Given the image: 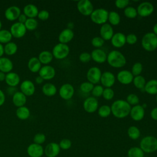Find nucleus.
Instances as JSON below:
<instances>
[{
    "instance_id": "1",
    "label": "nucleus",
    "mask_w": 157,
    "mask_h": 157,
    "mask_svg": "<svg viewBox=\"0 0 157 157\" xmlns=\"http://www.w3.org/2000/svg\"><path fill=\"white\" fill-rule=\"evenodd\" d=\"M111 113L117 118H124L129 115L131 107L124 100L115 101L110 107Z\"/></svg>"
},
{
    "instance_id": "2",
    "label": "nucleus",
    "mask_w": 157,
    "mask_h": 157,
    "mask_svg": "<svg viewBox=\"0 0 157 157\" xmlns=\"http://www.w3.org/2000/svg\"><path fill=\"white\" fill-rule=\"evenodd\" d=\"M107 61L108 64L115 68H121L126 64V59L124 55L118 50H112L107 56Z\"/></svg>"
},
{
    "instance_id": "3",
    "label": "nucleus",
    "mask_w": 157,
    "mask_h": 157,
    "mask_svg": "<svg viewBox=\"0 0 157 157\" xmlns=\"http://www.w3.org/2000/svg\"><path fill=\"white\" fill-rule=\"evenodd\" d=\"M140 148L144 153H147L157 151V138L152 136L143 137L140 142Z\"/></svg>"
},
{
    "instance_id": "4",
    "label": "nucleus",
    "mask_w": 157,
    "mask_h": 157,
    "mask_svg": "<svg viewBox=\"0 0 157 157\" xmlns=\"http://www.w3.org/2000/svg\"><path fill=\"white\" fill-rule=\"evenodd\" d=\"M141 44L143 48L147 52H153L157 48V36L153 32L147 33L142 38Z\"/></svg>"
},
{
    "instance_id": "5",
    "label": "nucleus",
    "mask_w": 157,
    "mask_h": 157,
    "mask_svg": "<svg viewBox=\"0 0 157 157\" xmlns=\"http://www.w3.org/2000/svg\"><path fill=\"white\" fill-rule=\"evenodd\" d=\"M109 12L104 8L94 9L90 15L91 21L97 25H103L108 20Z\"/></svg>"
},
{
    "instance_id": "6",
    "label": "nucleus",
    "mask_w": 157,
    "mask_h": 157,
    "mask_svg": "<svg viewBox=\"0 0 157 157\" xmlns=\"http://www.w3.org/2000/svg\"><path fill=\"white\" fill-rule=\"evenodd\" d=\"M70 52L69 46L67 44L58 43L52 49V55L57 59H63L66 58Z\"/></svg>"
},
{
    "instance_id": "7",
    "label": "nucleus",
    "mask_w": 157,
    "mask_h": 157,
    "mask_svg": "<svg viewBox=\"0 0 157 157\" xmlns=\"http://www.w3.org/2000/svg\"><path fill=\"white\" fill-rule=\"evenodd\" d=\"M77 8L78 12L84 16H90L94 9L92 3L88 0H80L77 2Z\"/></svg>"
},
{
    "instance_id": "8",
    "label": "nucleus",
    "mask_w": 157,
    "mask_h": 157,
    "mask_svg": "<svg viewBox=\"0 0 157 157\" xmlns=\"http://www.w3.org/2000/svg\"><path fill=\"white\" fill-rule=\"evenodd\" d=\"M9 31L12 37L18 39L23 37L25 35L27 30L24 24L17 21L11 25Z\"/></svg>"
},
{
    "instance_id": "9",
    "label": "nucleus",
    "mask_w": 157,
    "mask_h": 157,
    "mask_svg": "<svg viewBox=\"0 0 157 157\" xmlns=\"http://www.w3.org/2000/svg\"><path fill=\"white\" fill-rule=\"evenodd\" d=\"M83 107L85 111L87 113H94L99 108L98 101L96 98L93 96L88 97L85 99L83 102Z\"/></svg>"
},
{
    "instance_id": "10",
    "label": "nucleus",
    "mask_w": 157,
    "mask_h": 157,
    "mask_svg": "<svg viewBox=\"0 0 157 157\" xmlns=\"http://www.w3.org/2000/svg\"><path fill=\"white\" fill-rule=\"evenodd\" d=\"M102 72L101 69L96 66L90 67L86 73V78L90 83L96 84L100 82Z\"/></svg>"
},
{
    "instance_id": "11",
    "label": "nucleus",
    "mask_w": 157,
    "mask_h": 157,
    "mask_svg": "<svg viewBox=\"0 0 157 157\" xmlns=\"http://www.w3.org/2000/svg\"><path fill=\"white\" fill-rule=\"evenodd\" d=\"M154 11L153 5L148 1L141 2L137 8V14L140 17H146L150 16Z\"/></svg>"
},
{
    "instance_id": "12",
    "label": "nucleus",
    "mask_w": 157,
    "mask_h": 157,
    "mask_svg": "<svg viewBox=\"0 0 157 157\" xmlns=\"http://www.w3.org/2000/svg\"><path fill=\"white\" fill-rule=\"evenodd\" d=\"M59 94L63 99L69 100L74 94V88L70 83H64L59 88Z\"/></svg>"
},
{
    "instance_id": "13",
    "label": "nucleus",
    "mask_w": 157,
    "mask_h": 157,
    "mask_svg": "<svg viewBox=\"0 0 157 157\" xmlns=\"http://www.w3.org/2000/svg\"><path fill=\"white\" fill-rule=\"evenodd\" d=\"M56 71L55 68L50 65H44L41 67L39 71V75L44 80H49L53 78L55 76Z\"/></svg>"
},
{
    "instance_id": "14",
    "label": "nucleus",
    "mask_w": 157,
    "mask_h": 157,
    "mask_svg": "<svg viewBox=\"0 0 157 157\" xmlns=\"http://www.w3.org/2000/svg\"><path fill=\"white\" fill-rule=\"evenodd\" d=\"M21 13V9L20 7L17 6H12L6 9L4 16L7 20L13 21L17 20Z\"/></svg>"
},
{
    "instance_id": "15",
    "label": "nucleus",
    "mask_w": 157,
    "mask_h": 157,
    "mask_svg": "<svg viewBox=\"0 0 157 157\" xmlns=\"http://www.w3.org/2000/svg\"><path fill=\"white\" fill-rule=\"evenodd\" d=\"M20 91L26 96H31L33 95L36 90L34 83L29 80L23 81L20 84Z\"/></svg>"
},
{
    "instance_id": "16",
    "label": "nucleus",
    "mask_w": 157,
    "mask_h": 157,
    "mask_svg": "<svg viewBox=\"0 0 157 157\" xmlns=\"http://www.w3.org/2000/svg\"><path fill=\"white\" fill-rule=\"evenodd\" d=\"M100 82L105 88H111L115 83V76L110 71L104 72L102 73Z\"/></svg>"
},
{
    "instance_id": "17",
    "label": "nucleus",
    "mask_w": 157,
    "mask_h": 157,
    "mask_svg": "<svg viewBox=\"0 0 157 157\" xmlns=\"http://www.w3.org/2000/svg\"><path fill=\"white\" fill-rule=\"evenodd\" d=\"M129 115L133 120L136 121H140L145 116V109L140 104L134 105L131 109Z\"/></svg>"
},
{
    "instance_id": "18",
    "label": "nucleus",
    "mask_w": 157,
    "mask_h": 157,
    "mask_svg": "<svg viewBox=\"0 0 157 157\" xmlns=\"http://www.w3.org/2000/svg\"><path fill=\"white\" fill-rule=\"evenodd\" d=\"M118 81L123 85H129L132 82L134 76L131 72L128 70H122L117 75Z\"/></svg>"
},
{
    "instance_id": "19",
    "label": "nucleus",
    "mask_w": 157,
    "mask_h": 157,
    "mask_svg": "<svg viewBox=\"0 0 157 157\" xmlns=\"http://www.w3.org/2000/svg\"><path fill=\"white\" fill-rule=\"evenodd\" d=\"M27 153L30 157H41L44 153V149L41 145L33 143L28 147Z\"/></svg>"
},
{
    "instance_id": "20",
    "label": "nucleus",
    "mask_w": 157,
    "mask_h": 157,
    "mask_svg": "<svg viewBox=\"0 0 157 157\" xmlns=\"http://www.w3.org/2000/svg\"><path fill=\"white\" fill-rule=\"evenodd\" d=\"M60 149L58 144L50 142L46 145L44 149V153L47 157H56L59 155Z\"/></svg>"
},
{
    "instance_id": "21",
    "label": "nucleus",
    "mask_w": 157,
    "mask_h": 157,
    "mask_svg": "<svg viewBox=\"0 0 157 157\" xmlns=\"http://www.w3.org/2000/svg\"><path fill=\"white\" fill-rule=\"evenodd\" d=\"M99 33L101 37L104 40H110L114 34L112 25L107 23L101 25Z\"/></svg>"
},
{
    "instance_id": "22",
    "label": "nucleus",
    "mask_w": 157,
    "mask_h": 157,
    "mask_svg": "<svg viewBox=\"0 0 157 157\" xmlns=\"http://www.w3.org/2000/svg\"><path fill=\"white\" fill-rule=\"evenodd\" d=\"M112 45L115 48H121L123 47L126 42V36L120 32L113 34L110 39Z\"/></svg>"
},
{
    "instance_id": "23",
    "label": "nucleus",
    "mask_w": 157,
    "mask_h": 157,
    "mask_svg": "<svg viewBox=\"0 0 157 157\" xmlns=\"http://www.w3.org/2000/svg\"><path fill=\"white\" fill-rule=\"evenodd\" d=\"M5 82L9 87L15 88L19 85L20 82V77L17 73L10 72L6 74Z\"/></svg>"
},
{
    "instance_id": "24",
    "label": "nucleus",
    "mask_w": 157,
    "mask_h": 157,
    "mask_svg": "<svg viewBox=\"0 0 157 157\" xmlns=\"http://www.w3.org/2000/svg\"><path fill=\"white\" fill-rule=\"evenodd\" d=\"M90 54L91 59L96 63H103L107 61V55L102 49L96 48L93 50Z\"/></svg>"
},
{
    "instance_id": "25",
    "label": "nucleus",
    "mask_w": 157,
    "mask_h": 157,
    "mask_svg": "<svg viewBox=\"0 0 157 157\" xmlns=\"http://www.w3.org/2000/svg\"><path fill=\"white\" fill-rule=\"evenodd\" d=\"M74 36V33L72 29L65 28L61 31L58 36V40L59 43L67 44L72 40Z\"/></svg>"
},
{
    "instance_id": "26",
    "label": "nucleus",
    "mask_w": 157,
    "mask_h": 157,
    "mask_svg": "<svg viewBox=\"0 0 157 157\" xmlns=\"http://www.w3.org/2000/svg\"><path fill=\"white\" fill-rule=\"evenodd\" d=\"M13 67V63L9 58L4 56L0 58V71L7 74L12 72Z\"/></svg>"
},
{
    "instance_id": "27",
    "label": "nucleus",
    "mask_w": 157,
    "mask_h": 157,
    "mask_svg": "<svg viewBox=\"0 0 157 157\" xmlns=\"http://www.w3.org/2000/svg\"><path fill=\"white\" fill-rule=\"evenodd\" d=\"M23 12L28 18H35L36 17H37L39 9L34 4H28L23 7Z\"/></svg>"
},
{
    "instance_id": "28",
    "label": "nucleus",
    "mask_w": 157,
    "mask_h": 157,
    "mask_svg": "<svg viewBox=\"0 0 157 157\" xmlns=\"http://www.w3.org/2000/svg\"><path fill=\"white\" fill-rule=\"evenodd\" d=\"M26 96L21 91H16L12 95V103L17 107L24 106L26 103Z\"/></svg>"
},
{
    "instance_id": "29",
    "label": "nucleus",
    "mask_w": 157,
    "mask_h": 157,
    "mask_svg": "<svg viewBox=\"0 0 157 157\" xmlns=\"http://www.w3.org/2000/svg\"><path fill=\"white\" fill-rule=\"evenodd\" d=\"M41 67L42 64L37 57L33 56L28 60V68L31 72H39Z\"/></svg>"
},
{
    "instance_id": "30",
    "label": "nucleus",
    "mask_w": 157,
    "mask_h": 157,
    "mask_svg": "<svg viewBox=\"0 0 157 157\" xmlns=\"http://www.w3.org/2000/svg\"><path fill=\"white\" fill-rule=\"evenodd\" d=\"M37 58L42 64L48 65L53 60V56L51 52L48 50H44L39 54Z\"/></svg>"
},
{
    "instance_id": "31",
    "label": "nucleus",
    "mask_w": 157,
    "mask_h": 157,
    "mask_svg": "<svg viewBox=\"0 0 157 157\" xmlns=\"http://www.w3.org/2000/svg\"><path fill=\"white\" fill-rule=\"evenodd\" d=\"M42 93L48 97L53 96L56 94L57 88L56 86L52 83H46L42 87Z\"/></svg>"
},
{
    "instance_id": "32",
    "label": "nucleus",
    "mask_w": 157,
    "mask_h": 157,
    "mask_svg": "<svg viewBox=\"0 0 157 157\" xmlns=\"http://www.w3.org/2000/svg\"><path fill=\"white\" fill-rule=\"evenodd\" d=\"M144 90L146 93L151 95L157 94V80L151 79L147 82L144 86Z\"/></svg>"
},
{
    "instance_id": "33",
    "label": "nucleus",
    "mask_w": 157,
    "mask_h": 157,
    "mask_svg": "<svg viewBox=\"0 0 157 157\" xmlns=\"http://www.w3.org/2000/svg\"><path fill=\"white\" fill-rule=\"evenodd\" d=\"M17 117L21 120H26L30 117V110L25 105L18 107L16 110Z\"/></svg>"
},
{
    "instance_id": "34",
    "label": "nucleus",
    "mask_w": 157,
    "mask_h": 157,
    "mask_svg": "<svg viewBox=\"0 0 157 157\" xmlns=\"http://www.w3.org/2000/svg\"><path fill=\"white\" fill-rule=\"evenodd\" d=\"M4 53L8 56H12L15 55L18 50V46L16 43L13 42H10L4 46Z\"/></svg>"
},
{
    "instance_id": "35",
    "label": "nucleus",
    "mask_w": 157,
    "mask_h": 157,
    "mask_svg": "<svg viewBox=\"0 0 157 157\" xmlns=\"http://www.w3.org/2000/svg\"><path fill=\"white\" fill-rule=\"evenodd\" d=\"M12 36L9 30L1 29L0 30V43L2 44H6L10 42L12 39Z\"/></svg>"
},
{
    "instance_id": "36",
    "label": "nucleus",
    "mask_w": 157,
    "mask_h": 157,
    "mask_svg": "<svg viewBox=\"0 0 157 157\" xmlns=\"http://www.w3.org/2000/svg\"><path fill=\"white\" fill-rule=\"evenodd\" d=\"M121 18L119 13L115 11H110L109 12L108 21L110 25L116 26L120 23Z\"/></svg>"
},
{
    "instance_id": "37",
    "label": "nucleus",
    "mask_w": 157,
    "mask_h": 157,
    "mask_svg": "<svg viewBox=\"0 0 157 157\" xmlns=\"http://www.w3.org/2000/svg\"><path fill=\"white\" fill-rule=\"evenodd\" d=\"M128 157H144V152L138 147H134L129 148L127 153Z\"/></svg>"
},
{
    "instance_id": "38",
    "label": "nucleus",
    "mask_w": 157,
    "mask_h": 157,
    "mask_svg": "<svg viewBox=\"0 0 157 157\" xmlns=\"http://www.w3.org/2000/svg\"><path fill=\"white\" fill-rule=\"evenodd\" d=\"M140 135V129L136 126H131L129 127L128 129V137L132 139V140H136L139 139Z\"/></svg>"
},
{
    "instance_id": "39",
    "label": "nucleus",
    "mask_w": 157,
    "mask_h": 157,
    "mask_svg": "<svg viewBox=\"0 0 157 157\" xmlns=\"http://www.w3.org/2000/svg\"><path fill=\"white\" fill-rule=\"evenodd\" d=\"M132 82L135 87L139 90L144 89V86L146 84V80L145 78L140 75L134 77Z\"/></svg>"
},
{
    "instance_id": "40",
    "label": "nucleus",
    "mask_w": 157,
    "mask_h": 157,
    "mask_svg": "<svg viewBox=\"0 0 157 157\" xmlns=\"http://www.w3.org/2000/svg\"><path fill=\"white\" fill-rule=\"evenodd\" d=\"M98 113L102 118H107L111 113V109L109 105H102L98 108Z\"/></svg>"
},
{
    "instance_id": "41",
    "label": "nucleus",
    "mask_w": 157,
    "mask_h": 157,
    "mask_svg": "<svg viewBox=\"0 0 157 157\" xmlns=\"http://www.w3.org/2000/svg\"><path fill=\"white\" fill-rule=\"evenodd\" d=\"M25 26L26 30L28 31H34L38 26V21L35 18H28L26 20L25 23Z\"/></svg>"
},
{
    "instance_id": "42",
    "label": "nucleus",
    "mask_w": 157,
    "mask_h": 157,
    "mask_svg": "<svg viewBox=\"0 0 157 157\" xmlns=\"http://www.w3.org/2000/svg\"><path fill=\"white\" fill-rule=\"evenodd\" d=\"M124 14L129 18H134L138 15L137 9L132 6H128L126 7L124 9Z\"/></svg>"
},
{
    "instance_id": "43",
    "label": "nucleus",
    "mask_w": 157,
    "mask_h": 157,
    "mask_svg": "<svg viewBox=\"0 0 157 157\" xmlns=\"http://www.w3.org/2000/svg\"><path fill=\"white\" fill-rule=\"evenodd\" d=\"M143 70V66L141 63L140 62H136L135 63L131 69V73L132 74L134 77L140 75L141 72H142Z\"/></svg>"
},
{
    "instance_id": "44",
    "label": "nucleus",
    "mask_w": 157,
    "mask_h": 157,
    "mask_svg": "<svg viewBox=\"0 0 157 157\" xmlns=\"http://www.w3.org/2000/svg\"><path fill=\"white\" fill-rule=\"evenodd\" d=\"M94 87V85L90 82H84L81 83L80 85V90L84 93H89L91 92L93 88Z\"/></svg>"
},
{
    "instance_id": "45",
    "label": "nucleus",
    "mask_w": 157,
    "mask_h": 157,
    "mask_svg": "<svg viewBox=\"0 0 157 157\" xmlns=\"http://www.w3.org/2000/svg\"><path fill=\"white\" fill-rule=\"evenodd\" d=\"M130 105H136L139 103V98L137 95L134 93H131L128 94L126 97V101Z\"/></svg>"
},
{
    "instance_id": "46",
    "label": "nucleus",
    "mask_w": 157,
    "mask_h": 157,
    "mask_svg": "<svg viewBox=\"0 0 157 157\" xmlns=\"http://www.w3.org/2000/svg\"><path fill=\"white\" fill-rule=\"evenodd\" d=\"M114 95H115L114 91L111 88H105L104 89L102 96L104 99L109 101L113 98Z\"/></svg>"
},
{
    "instance_id": "47",
    "label": "nucleus",
    "mask_w": 157,
    "mask_h": 157,
    "mask_svg": "<svg viewBox=\"0 0 157 157\" xmlns=\"http://www.w3.org/2000/svg\"><path fill=\"white\" fill-rule=\"evenodd\" d=\"M104 88L102 85H96V86H94L91 93L93 97L97 98V97H100L102 95L103 91H104Z\"/></svg>"
},
{
    "instance_id": "48",
    "label": "nucleus",
    "mask_w": 157,
    "mask_h": 157,
    "mask_svg": "<svg viewBox=\"0 0 157 157\" xmlns=\"http://www.w3.org/2000/svg\"><path fill=\"white\" fill-rule=\"evenodd\" d=\"M45 140H46L45 135L44 134L40 133V132L36 134L33 137L34 143H35L36 144H39V145H41L43 143H44Z\"/></svg>"
},
{
    "instance_id": "49",
    "label": "nucleus",
    "mask_w": 157,
    "mask_h": 157,
    "mask_svg": "<svg viewBox=\"0 0 157 157\" xmlns=\"http://www.w3.org/2000/svg\"><path fill=\"white\" fill-rule=\"evenodd\" d=\"M104 40L99 36H96L93 37L91 40V44L93 47L99 48L103 46L104 44Z\"/></svg>"
},
{
    "instance_id": "50",
    "label": "nucleus",
    "mask_w": 157,
    "mask_h": 157,
    "mask_svg": "<svg viewBox=\"0 0 157 157\" xmlns=\"http://www.w3.org/2000/svg\"><path fill=\"white\" fill-rule=\"evenodd\" d=\"M59 145L61 149L66 150L69 149L71 147L72 142L68 139H63L59 142Z\"/></svg>"
},
{
    "instance_id": "51",
    "label": "nucleus",
    "mask_w": 157,
    "mask_h": 157,
    "mask_svg": "<svg viewBox=\"0 0 157 157\" xmlns=\"http://www.w3.org/2000/svg\"><path fill=\"white\" fill-rule=\"evenodd\" d=\"M50 17V13L47 10H41L39 11L37 17L39 20L42 21H45L48 20V18Z\"/></svg>"
},
{
    "instance_id": "52",
    "label": "nucleus",
    "mask_w": 157,
    "mask_h": 157,
    "mask_svg": "<svg viewBox=\"0 0 157 157\" xmlns=\"http://www.w3.org/2000/svg\"><path fill=\"white\" fill-rule=\"evenodd\" d=\"M137 41V37L134 34L131 33L126 36V42L129 45H134Z\"/></svg>"
},
{
    "instance_id": "53",
    "label": "nucleus",
    "mask_w": 157,
    "mask_h": 157,
    "mask_svg": "<svg viewBox=\"0 0 157 157\" xmlns=\"http://www.w3.org/2000/svg\"><path fill=\"white\" fill-rule=\"evenodd\" d=\"M79 60L82 63H88L89 62L91 59V54L88 52H83L79 55Z\"/></svg>"
},
{
    "instance_id": "54",
    "label": "nucleus",
    "mask_w": 157,
    "mask_h": 157,
    "mask_svg": "<svg viewBox=\"0 0 157 157\" xmlns=\"http://www.w3.org/2000/svg\"><path fill=\"white\" fill-rule=\"evenodd\" d=\"M129 3L128 0H117L115 2V6L118 9H125L128 7Z\"/></svg>"
},
{
    "instance_id": "55",
    "label": "nucleus",
    "mask_w": 157,
    "mask_h": 157,
    "mask_svg": "<svg viewBox=\"0 0 157 157\" xmlns=\"http://www.w3.org/2000/svg\"><path fill=\"white\" fill-rule=\"evenodd\" d=\"M28 19V17L23 13H21L20 15V16L18 17V21L21 23H23V24H25V23L26 22V20Z\"/></svg>"
},
{
    "instance_id": "56",
    "label": "nucleus",
    "mask_w": 157,
    "mask_h": 157,
    "mask_svg": "<svg viewBox=\"0 0 157 157\" xmlns=\"http://www.w3.org/2000/svg\"><path fill=\"white\" fill-rule=\"evenodd\" d=\"M150 116L153 120L157 121V107L153 108L151 110Z\"/></svg>"
},
{
    "instance_id": "57",
    "label": "nucleus",
    "mask_w": 157,
    "mask_h": 157,
    "mask_svg": "<svg viewBox=\"0 0 157 157\" xmlns=\"http://www.w3.org/2000/svg\"><path fill=\"white\" fill-rule=\"evenodd\" d=\"M6 101V96L2 90L0 89V107L2 106Z\"/></svg>"
},
{
    "instance_id": "58",
    "label": "nucleus",
    "mask_w": 157,
    "mask_h": 157,
    "mask_svg": "<svg viewBox=\"0 0 157 157\" xmlns=\"http://www.w3.org/2000/svg\"><path fill=\"white\" fill-rule=\"evenodd\" d=\"M44 80L40 76H39V75L37 76V77H36V79H35V82H36V83L37 84H41V83H42L43 82H44Z\"/></svg>"
},
{
    "instance_id": "59",
    "label": "nucleus",
    "mask_w": 157,
    "mask_h": 157,
    "mask_svg": "<svg viewBox=\"0 0 157 157\" xmlns=\"http://www.w3.org/2000/svg\"><path fill=\"white\" fill-rule=\"evenodd\" d=\"M6 75V74L0 71V82H2V81L5 80Z\"/></svg>"
},
{
    "instance_id": "60",
    "label": "nucleus",
    "mask_w": 157,
    "mask_h": 157,
    "mask_svg": "<svg viewBox=\"0 0 157 157\" xmlns=\"http://www.w3.org/2000/svg\"><path fill=\"white\" fill-rule=\"evenodd\" d=\"M4 54V46L2 44L0 43V58L3 56Z\"/></svg>"
},
{
    "instance_id": "61",
    "label": "nucleus",
    "mask_w": 157,
    "mask_h": 157,
    "mask_svg": "<svg viewBox=\"0 0 157 157\" xmlns=\"http://www.w3.org/2000/svg\"><path fill=\"white\" fill-rule=\"evenodd\" d=\"M153 33L157 36V23L153 27Z\"/></svg>"
},
{
    "instance_id": "62",
    "label": "nucleus",
    "mask_w": 157,
    "mask_h": 157,
    "mask_svg": "<svg viewBox=\"0 0 157 157\" xmlns=\"http://www.w3.org/2000/svg\"><path fill=\"white\" fill-rule=\"evenodd\" d=\"M1 28H2V22H1V21L0 20V30L1 29Z\"/></svg>"
},
{
    "instance_id": "63",
    "label": "nucleus",
    "mask_w": 157,
    "mask_h": 157,
    "mask_svg": "<svg viewBox=\"0 0 157 157\" xmlns=\"http://www.w3.org/2000/svg\"><path fill=\"white\" fill-rule=\"evenodd\" d=\"M156 103H157V94L156 96Z\"/></svg>"
},
{
    "instance_id": "64",
    "label": "nucleus",
    "mask_w": 157,
    "mask_h": 157,
    "mask_svg": "<svg viewBox=\"0 0 157 157\" xmlns=\"http://www.w3.org/2000/svg\"><path fill=\"white\" fill-rule=\"evenodd\" d=\"M41 157H43V156H41Z\"/></svg>"
}]
</instances>
